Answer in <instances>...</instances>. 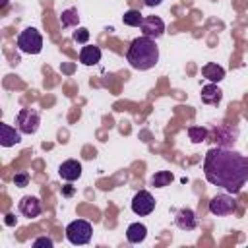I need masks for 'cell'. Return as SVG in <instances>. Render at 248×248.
<instances>
[{
  "label": "cell",
  "instance_id": "cell-21",
  "mask_svg": "<svg viewBox=\"0 0 248 248\" xmlns=\"http://www.w3.org/2000/svg\"><path fill=\"white\" fill-rule=\"evenodd\" d=\"M74 41H76V43H81V45H85V43L89 41V29H85V27H79V29L74 33Z\"/></svg>",
  "mask_w": 248,
  "mask_h": 248
},
{
  "label": "cell",
  "instance_id": "cell-11",
  "mask_svg": "<svg viewBox=\"0 0 248 248\" xmlns=\"http://www.w3.org/2000/svg\"><path fill=\"white\" fill-rule=\"evenodd\" d=\"M58 174H60L64 180L74 182V180H78V178L81 176V165H79L76 159H68V161H64V163L58 167Z\"/></svg>",
  "mask_w": 248,
  "mask_h": 248
},
{
  "label": "cell",
  "instance_id": "cell-24",
  "mask_svg": "<svg viewBox=\"0 0 248 248\" xmlns=\"http://www.w3.org/2000/svg\"><path fill=\"white\" fill-rule=\"evenodd\" d=\"M163 0H143V4L145 6H149V8H155V6H159Z\"/></svg>",
  "mask_w": 248,
  "mask_h": 248
},
{
  "label": "cell",
  "instance_id": "cell-17",
  "mask_svg": "<svg viewBox=\"0 0 248 248\" xmlns=\"http://www.w3.org/2000/svg\"><path fill=\"white\" fill-rule=\"evenodd\" d=\"M60 23L62 27H76L79 23V14L76 8H68L60 14Z\"/></svg>",
  "mask_w": 248,
  "mask_h": 248
},
{
  "label": "cell",
  "instance_id": "cell-15",
  "mask_svg": "<svg viewBox=\"0 0 248 248\" xmlns=\"http://www.w3.org/2000/svg\"><path fill=\"white\" fill-rule=\"evenodd\" d=\"M202 76H203L205 79H209L211 83H219V81H223V78H225V70H223L217 62H207V64L202 66Z\"/></svg>",
  "mask_w": 248,
  "mask_h": 248
},
{
  "label": "cell",
  "instance_id": "cell-1",
  "mask_svg": "<svg viewBox=\"0 0 248 248\" xmlns=\"http://www.w3.org/2000/svg\"><path fill=\"white\" fill-rule=\"evenodd\" d=\"M203 174L209 184L238 194L248 180V155L229 147H211L203 159Z\"/></svg>",
  "mask_w": 248,
  "mask_h": 248
},
{
  "label": "cell",
  "instance_id": "cell-19",
  "mask_svg": "<svg viewBox=\"0 0 248 248\" xmlns=\"http://www.w3.org/2000/svg\"><path fill=\"white\" fill-rule=\"evenodd\" d=\"M122 21L124 25H130V27H140L141 21H143V16L140 10H128L124 16H122Z\"/></svg>",
  "mask_w": 248,
  "mask_h": 248
},
{
  "label": "cell",
  "instance_id": "cell-22",
  "mask_svg": "<svg viewBox=\"0 0 248 248\" xmlns=\"http://www.w3.org/2000/svg\"><path fill=\"white\" fill-rule=\"evenodd\" d=\"M14 184H16L17 188L27 186V184H29V174H27V172H17V174L14 176Z\"/></svg>",
  "mask_w": 248,
  "mask_h": 248
},
{
  "label": "cell",
  "instance_id": "cell-6",
  "mask_svg": "<svg viewBox=\"0 0 248 248\" xmlns=\"http://www.w3.org/2000/svg\"><path fill=\"white\" fill-rule=\"evenodd\" d=\"M209 211L213 215H217V217L231 215V213L236 211V200L231 194H217L209 202Z\"/></svg>",
  "mask_w": 248,
  "mask_h": 248
},
{
  "label": "cell",
  "instance_id": "cell-26",
  "mask_svg": "<svg viewBox=\"0 0 248 248\" xmlns=\"http://www.w3.org/2000/svg\"><path fill=\"white\" fill-rule=\"evenodd\" d=\"M6 4H8V0H2V4H0V6H2V8H4V6H6Z\"/></svg>",
  "mask_w": 248,
  "mask_h": 248
},
{
  "label": "cell",
  "instance_id": "cell-12",
  "mask_svg": "<svg viewBox=\"0 0 248 248\" xmlns=\"http://www.w3.org/2000/svg\"><path fill=\"white\" fill-rule=\"evenodd\" d=\"M21 141V132L12 128L10 124H0V143L2 147H12Z\"/></svg>",
  "mask_w": 248,
  "mask_h": 248
},
{
  "label": "cell",
  "instance_id": "cell-3",
  "mask_svg": "<svg viewBox=\"0 0 248 248\" xmlns=\"http://www.w3.org/2000/svg\"><path fill=\"white\" fill-rule=\"evenodd\" d=\"M91 232H93V227L89 221H83V219H76L72 221L68 227H66V238L79 246V244H87L91 240Z\"/></svg>",
  "mask_w": 248,
  "mask_h": 248
},
{
  "label": "cell",
  "instance_id": "cell-20",
  "mask_svg": "<svg viewBox=\"0 0 248 248\" xmlns=\"http://www.w3.org/2000/svg\"><path fill=\"white\" fill-rule=\"evenodd\" d=\"M188 138L194 141V143H202L207 140V130L202 128V126H190L188 128Z\"/></svg>",
  "mask_w": 248,
  "mask_h": 248
},
{
  "label": "cell",
  "instance_id": "cell-16",
  "mask_svg": "<svg viewBox=\"0 0 248 248\" xmlns=\"http://www.w3.org/2000/svg\"><path fill=\"white\" fill-rule=\"evenodd\" d=\"M145 236H147V227H145L143 223H132V225L128 227V231H126V238H128V242H132V244L143 242Z\"/></svg>",
  "mask_w": 248,
  "mask_h": 248
},
{
  "label": "cell",
  "instance_id": "cell-5",
  "mask_svg": "<svg viewBox=\"0 0 248 248\" xmlns=\"http://www.w3.org/2000/svg\"><path fill=\"white\" fill-rule=\"evenodd\" d=\"M16 124L21 134H35L41 124V114L35 108H21L16 116Z\"/></svg>",
  "mask_w": 248,
  "mask_h": 248
},
{
  "label": "cell",
  "instance_id": "cell-2",
  "mask_svg": "<svg viewBox=\"0 0 248 248\" xmlns=\"http://www.w3.org/2000/svg\"><path fill=\"white\" fill-rule=\"evenodd\" d=\"M126 58L134 70H140V72L151 70L159 62V46L155 45V39L151 37H145V35L138 37L130 43Z\"/></svg>",
  "mask_w": 248,
  "mask_h": 248
},
{
  "label": "cell",
  "instance_id": "cell-13",
  "mask_svg": "<svg viewBox=\"0 0 248 248\" xmlns=\"http://www.w3.org/2000/svg\"><path fill=\"white\" fill-rule=\"evenodd\" d=\"M79 62L83 66H95L101 62V48L95 45H85L79 50Z\"/></svg>",
  "mask_w": 248,
  "mask_h": 248
},
{
  "label": "cell",
  "instance_id": "cell-18",
  "mask_svg": "<svg viewBox=\"0 0 248 248\" xmlns=\"http://www.w3.org/2000/svg\"><path fill=\"white\" fill-rule=\"evenodd\" d=\"M172 172L170 170H159V172H155L153 176H151V186H155V188H165V186H169L170 182H172Z\"/></svg>",
  "mask_w": 248,
  "mask_h": 248
},
{
  "label": "cell",
  "instance_id": "cell-8",
  "mask_svg": "<svg viewBox=\"0 0 248 248\" xmlns=\"http://www.w3.org/2000/svg\"><path fill=\"white\" fill-rule=\"evenodd\" d=\"M140 29H141V33H143L145 37L159 39V37L165 33V23H163V19H161L159 16H147V17H143Z\"/></svg>",
  "mask_w": 248,
  "mask_h": 248
},
{
  "label": "cell",
  "instance_id": "cell-23",
  "mask_svg": "<svg viewBox=\"0 0 248 248\" xmlns=\"http://www.w3.org/2000/svg\"><path fill=\"white\" fill-rule=\"evenodd\" d=\"M52 238H48V236H39L35 242H33V248H41V246H46V248H52Z\"/></svg>",
  "mask_w": 248,
  "mask_h": 248
},
{
  "label": "cell",
  "instance_id": "cell-7",
  "mask_svg": "<svg viewBox=\"0 0 248 248\" xmlns=\"http://www.w3.org/2000/svg\"><path fill=\"white\" fill-rule=\"evenodd\" d=\"M153 209H155V198H153L147 190L136 192V196H134V200H132V211H134L136 215L143 217V215H149Z\"/></svg>",
  "mask_w": 248,
  "mask_h": 248
},
{
  "label": "cell",
  "instance_id": "cell-10",
  "mask_svg": "<svg viewBox=\"0 0 248 248\" xmlns=\"http://www.w3.org/2000/svg\"><path fill=\"white\" fill-rule=\"evenodd\" d=\"M174 223H176V227L182 229V231H194V229L198 227L196 213H194L192 209H188V207L178 209V213H176V217H174Z\"/></svg>",
  "mask_w": 248,
  "mask_h": 248
},
{
  "label": "cell",
  "instance_id": "cell-9",
  "mask_svg": "<svg viewBox=\"0 0 248 248\" xmlns=\"http://www.w3.org/2000/svg\"><path fill=\"white\" fill-rule=\"evenodd\" d=\"M41 211H43V205H41V200L37 196H23L19 200V213L23 217L35 219L41 215Z\"/></svg>",
  "mask_w": 248,
  "mask_h": 248
},
{
  "label": "cell",
  "instance_id": "cell-14",
  "mask_svg": "<svg viewBox=\"0 0 248 248\" xmlns=\"http://www.w3.org/2000/svg\"><path fill=\"white\" fill-rule=\"evenodd\" d=\"M202 101L205 105H219L223 99V91L217 87V83H207L202 87Z\"/></svg>",
  "mask_w": 248,
  "mask_h": 248
},
{
  "label": "cell",
  "instance_id": "cell-25",
  "mask_svg": "<svg viewBox=\"0 0 248 248\" xmlns=\"http://www.w3.org/2000/svg\"><path fill=\"white\" fill-rule=\"evenodd\" d=\"M6 217H8L6 223H8V225H14V215H6Z\"/></svg>",
  "mask_w": 248,
  "mask_h": 248
},
{
  "label": "cell",
  "instance_id": "cell-4",
  "mask_svg": "<svg viewBox=\"0 0 248 248\" xmlns=\"http://www.w3.org/2000/svg\"><path fill=\"white\" fill-rule=\"evenodd\" d=\"M17 46L25 54H39L43 50V37L35 27H27L17 37Z\"/></svg>",
  "mask_w": 248,
  "mask_h": 248
}]
</instances>
